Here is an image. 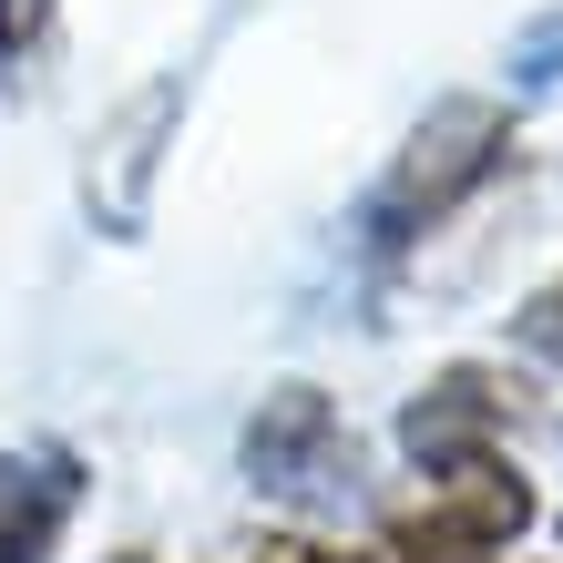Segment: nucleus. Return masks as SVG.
<instances>
[{
	"instance_id": "nucleus-3",
	"label": "nucleus",
	"mask_w": 563,
	"mask_h": 563,
	"mask_svg": "<svg viewBox=\"0 0 563 563\" xmlns=\"http://www.w3.org/2000/svg\"><path fill=\"white\" fill-rule=\"evenodd\" d=\"M522 441V379L503 358H451L441 379L400 410V451L420 472H451V461H492Z\"/></svg>"
},
{
	"instance_id": "nucleus-2",
	"label": "nucleus",
	"mask_w": 563,
	"mask_h": 563,
	"mask_svg": "<svg viewBox=\"0 0 563 563\" xmlns=\"http://www.w3.org/2000/svg\"><path fill=\"white\" fill-rule=\"evenodd\" d=\"M512 154V103L492 92H451L430 123H410V144L389 154V185L369 195V246H410L430 236L461 195H482Z\"/></svg>"
},
{
	"instance_id": "nucleus-4",
	"label": "nucleus",
	"mask_w": 563,
	"mask_h": 563,
	"mask_svg": "<svg viewBox=\"0 0 563 563\" xmlns=\"http://www.w3.org/2000/svg\"><path fill=\"white\" fill-rule=\"evenodd\" d=\"M73 512H82V451L62 441L0 451V563H52Z\"/></svg>"
},
{
	"instance_id": "nucleus-6",
	"label": "nucleus",
	"mask_w": 563,
	"mask_h": 563,
	"mask_svg": "<svg viewBox=\"0 0 563 563\" xmlns=\"http://www.w3.org/2000/svg\"><path fill=\"white\" fill-rule=\"evenodd\" d=\"M512 339H522V358H553V369H563V277H543L512 308Z\"/></svg>"
},
{
	"instance_id": "nucleus-7",
	"label": "nucleus",
	"mask_w": 563,
	"mask_h": 563,
	"mask_svg": "<svg viewBox=\"0 0 563 563\" xmlns=\"http://www.w3.org/2000/svg\"><path fill=\"white\" fill-rule=\"evenodd\" d=\"M236 563H349V543H318V533H256V543H236Z\"/></svg>"
},
{
	"instance_id": "nucleus-8",
	"label": "nucleus",
	"mask_w": 563,
	"mask_h": 563,
	"mask_svg": "<svg viewBox=\"0 0 563 563\" xmlns=\"http://www.w3.org/2000/svg\"><path fill=\"white\" fill-rule=\"evenodd\" d=\"M52 11H62V0H0V52H11V62L42 52L52 42Z\"/></svg>"
},
{
	"instance_id": "nucleus-10",
	"label": "nucleus",
	"mask_w": 563,
	"mask_h": 563,
	"mask_svg": "<svg viewBox=\"0 0 563 563\" xmlns=\"http://www.w3.org/2000/svg\"><path fill=\"white\" fill-rule=\"evenodd\" d=\"M553 563H563V553H553Z\"/></svg>"
},
{
	"instance_id": "nucleus-1",
	"label": "nucleus",
	"mask_w": 563,
	"mask_h": 563,
	"mask_svg": "<svg viewBox=\"0 0 563 563\" xmlns=\"http://www.w3.org/2000/svg\"><path fill=\"white\" fill-rule=\"evenodd\" d=\"M533 512L543 503L522 482V451L451 461V472H430V492L389 503L349 563H512V543L533 533Z\"/></svg>"
},
{
	"instance_id": "nucleus-5",
	"label": "nucleus",
	"mask_w": 563,
	"mask_h": 563,
	"mask_svg": "<svg viewBox=\"0 0 563 563\" xmlns=\"http://www.w3.org/2000/svg\"><path fill=\"white\" fill-rule=\"evenodd\" d=\"M328 461H339V410H328L318 389H277V400L256 410V430H246V472L308 492Z\"/></svg>"
},
{
	"instance_id": "nucleus-9",
	"label": "nucleus",
	"mask_w": 563,
	"mask_h": 563,
	"mask_svg": "<svg viewBox=\"0 0 563 563\" xmlns=\"http://www.w3.org/2000/svg\"><path fill=\"white\" fill-rule=\"evenodd\" d=\"M103 563H154V553H103Z\"/></svg>"
}]
</instances>
